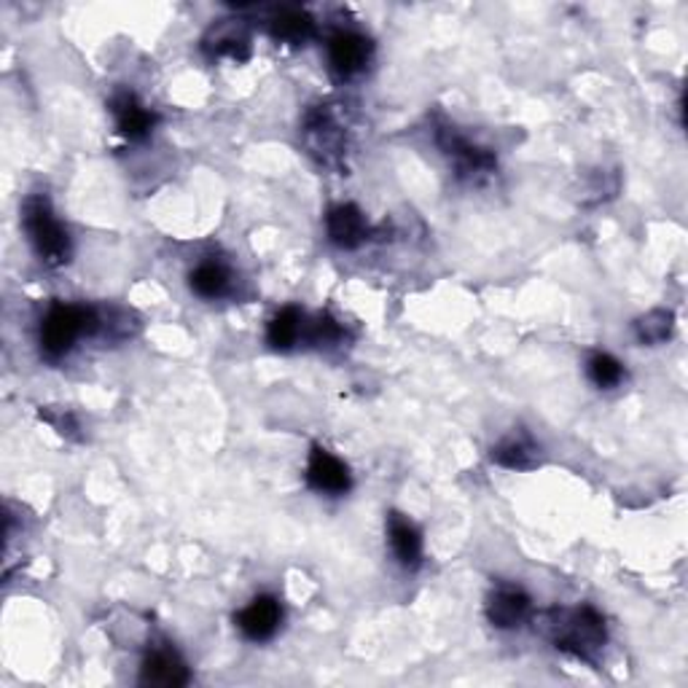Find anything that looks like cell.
<instances>
[{
	"mask_svg": "<svg viewBox=\"0 0 688 688\" xmlns=\"http://www.w3.org/2000/svg\"><path fill=\"white\" fill-rule=\"evenodd\" d=\"M530 597L517 586H500L489 594L487 619L498 629H514L527 619Z\"/></svg>",
	"mask_w": 688,
	"mask_h": 688,
	"instance_id": "12",
	"label": "cell"
},
{
	"mask_svg": "<svg viewBox=\"0 0 688 688\" xmlns=\"http://www.w3.org/2000/svg\"><path fill=\"white\" fill-rule=\"evenodd\" d=\"M493 460L498 465H503V468L527 471L541 463V454L538 447H535L527 436H511V439L500 441V444L493 449Z\"/></svg>",
	"mask_w": 688,
	"mask_h": 688,
	"instance_id": "14",
	"label": "cell"
},
{
	"mask_svg": "<svg viewBox=\"0 0 688 688\" xmlns=\"http://www.w3.org/2000/svg\"><path fill=\"white\" fill-rule=\"evenodd\" d=\"M40 417L46 419V423H51L55 425L57 430H60L62 436H68V439H79V434H75V430H79V425H75V419L70 417L68 412H51V410H40Z\"/></svg>",
	"mask_w": 688,
	"mask_h": 688,
	"instance_id": "22",
	"label": "cell"
},
{
	"mask_svg": "<svg viewBox=\"0 0 688 688\" xmlns=\"http://www.w3.org/2000/svg\"><path fill=\"white\" fill-rule=\"evenodd\" d=\"M673 325H675L673 312L651 310L649 315H643V318H638V323H634V336L643 344H662L669 340V334H673Z\"/></svg>",
	"mask_w": 688,
	"mask_h": 688,
	"instance_id": "19",
	"label": "cell"
},
{
	"mask_svg": "<svg viewBox=\"0 0 688 688\" xmlns=\"http://www.w3.org/2000/svg\"><path fill=\"white\" fill-rule=\"evenodd\" d=\"M140 684L156 688H178L189 684V667L173 649H154L140 669Z\"/></svg>",
	"mask_w": 688,
	"mask_h": 688,
	"instance_id": "8",
	"label": "cell"
},
{
	"mask_svg": "<svg viewBox=\"0 0 688 688\" xmlns=\"http://www.w3.org/2000/svg\"><path fill=\"white\" fill-rule=\"evenodd\" d=\"M371 57V40L366 35L353 33V31H342L336 33L334 38L329 40V60L331 68L336 73L344 75H355L366 68Z\"/></svg>",
	"mask_w": 688,
	"mask_h": 688,
	"instance_id": "7",
	"label": "cell"
},
{
	"mask_svg": "<svg viewBox=\"0 0 688 688\" xmlns=\"http://www.w3.org/2000/svg\"><path fill=\"white\" fill-rule=\"evenodd\" d=\"M97 329H100V318L90 307L57 305L46 312L44 323H40V349L49 358H62L81 336L95 334Z\"/></svg>",
	"mask_w": 688,
	"mask_h": 688,
	"instance_id": "3",
	"label": "cell"
},
{
	"mask_svg": "<svg viewBox=\"0 0 688 688\" xmlns=\"http://www.w3.org/2000/svg\"><path fill=\"white\" fill-rule=\"evenodd\" d=\"M305 336L315 344H331V342H340L342 340V325L336 323L331 315H320L315 323L307 325Z\"/></svg>",
	"mask_w": 688,
	"mask_h": 688,
	"instance_id": "21",
	"label": "cell"
},
{
	"mask_svg": "<svg viewBox=\"0 0 688 688\" xmlns=\"http://www.w3.org/2000/svg\"><path fill=\"white\" fill-rule=\"evenodd\" d=\"M307 138H310V149L325 162V165H334L342 156L344 132L340 130L334 116H331V110L325 108L312 110L310 119H307Z\"/></svg>",
	"mask_w": 688,
	"mask_h": 688,
	"instance_id": "11",
	"label": "cell"
},
{
	"mask_svg": "<svg viewBox=\"0 0 688 688\" xmlns=\"http://www.w3.org/2000/svg\"><path fill=\"white\" fill-rule=\"evenodd\" d=\"M110 110H114L116 127H119V132L127 140H143L156 124L154 110L145 108L132 92H119L110 100Z\"/></svg>",
	"mask_w": 688,
	"mask_h": 688,
	"instance_id": "10",
	"label": "cell"
},
{
	"mask_svg": "<svg viewBox=\"0 0 688 688\" xmlns=\"http://www.w3.org/2000/svg\"><path fill=\"white\" fill-rule=\"evenodd\" d=\"M436 140H439L441 151H444L449 159L454 162V167H458L460 175H471V178H474V175H484L495 167L493 151L471 143V140L465 135H460L454 127H439Z\"/></svg>",
	"mask_w": 688,
	"mask_h": 688,
	"instance_id": "4",
	"label": "cell"
},
{
	"mask_svg": "<svg viewBox=\"0 0 688 688\" xmlns=\"http://www.w3.org/2000/svg\"><path fill=\"white\" fill-rule=\"evenodd\" d=\"M305 331H307L305 315L296 310V307H285V310H280L275 318L270 320V325H266V342L275 349H290L301 336H305Z\"/></svg>",
	"mask_w": 688,
	"mask_h": 688,
	"instance_id": "15",
	"label": "cell"
},
{
	"mask_svg": "<svg viewBox=\"0 0 688 688\" xmlns=\"http://www.w3.org/2000/svg\"><path fill=\"white\" fill-rule=\"evenodd\" d=\"M189 285L197 296H202V299H221V296L229 294L232 275L224 264H218V261H205V264H200L191 272Z\"/></svg>",
	"mask_w": 688,
	"mask_h": 688,
	"instance_id": "16",
	"label": "cell"
},
{
	"mask_svg": "<svg viewBox=\"0 0 688 688\" xmlns=\"http://www.w3.org/2000/svg\"><path fill=\"white\" fill-rule=\"evenodd\" d=\"M325 229H329V240L344 250H353L369 240L366 215L355 205L331 207L329 215H325Z\"/></svg>",
	"mask_w": 688,
	"mask_h": 688,
	"instance_id": "9",
	"label": "cell"
},
{
	"mask_svg": "<svg viewBox=\"0 0 688 688\" xmlns=\"http://www.w3.org/2000/svg\"><path fill=\"white\" fill-rule=\"evenodd\" d=\"M235 621L245 638L253 640V643H264V640H270L277 632L280 621H283V608H280L275 597L261 594V597L250 600V605H245Z\"/></svg>",
	"mask_w": 688,
	"mask_h": 688,
	"instance_id": "6",
	"label": "cell"
},
{
	"mask_svg": "<svg viewBox=\"0 0 688 688\" xmlns=\"http://www.w3.org/2000/svg\"><path fill=\"white\" fill-rule=\"evenodd\" d=\"M207 49L215 55H229L235 60H245L248 57V35H245L237 25H218L210 31L205 38Z\"/></svg>",
	"mask_w": 688,
	"mask_h": 688,
	"instance_id": "18",
	"label": "cell"
},
{
	"mask_svg": "<svg viewBox=\"0 0 688 688\" xmlns=\"http://www.w3.org/2000/svg\"><path fill=\"white\" fill-rule=\"evenodd\" d=\"M22 224H25L31 245L38 259L49 266H62L70 261V235L66 226L57 221L55 210L44 194H33L22 207Z\"/></svg>",
	"mask_w": 688,
	"mask_h": 688,
	"instance_id": "2",
	"label": "cell"
},
{
	"mask_svg": "<svg viewBox=\"0 0 688 688\" xmlns=\"http://www.w3.org/2000/svg\"><path fill=\"white\" fill-rule=\"evenodd\" d=\"M388 535L395 559L410 570L419 568V562H423V538H419L417 527H414L410 519L401 514H390Z\"/></svg>",
	"mask_w": 688,
	"mask_h": 688,
	"instance_id": "13",
	"label": "cell"
},
{
	"mask_svg": "<svg viewBox=\"0 0 688 688\" xmlns=\"http://www.w3.org/2000/svg\"><path fill=\"white\" fill-rule=\"evenodd\" d=\"M307 482L318 493L344 495L349 484H353V476H349V468L336 454H331L323 447H312L310 463H307Z\"/></svg>",
	"mask_w": 688,
	"mask_h": 688,
	"instance_id": "5",
	"label": "cell"
},
{
	"mask_svg": "<svg viewBox=\"0 0 688 688\" xmlns=\"http://www.w3.org/2000/svg\"><path fill=\"white\" fill-rule=\"evenodd\" d=\"M541 629L559 651L592 659L605 645V621L594 608H559L541 619Z\"/></svg>",
	"mask_w": 688,
	"mask_h": 688,
	"instance_id": "1",
	"label": "cell"
},
{
	"mask_svg": "<svg viewBox=\"0 0 688 688\" xmlns=\"http://www.w3.org/2000/svg\"><path fill=\"white\" fill-rule=\"evenodd\" d=\"M586 375L594 384H597V388L610 390L624 379V366L614 358V355L597 353V355H592V358H589Z\"/></svg>",
	"mask_w": 688,
	"mask_h": 688,
	"instance_id": "20",
	"label": "cell"
},
{
	"mask_svg": "<svg viewBox=\"0 0 688 688\" xmlns=\"http://www.w3.org/2000/svg\"><path fill=\"white\" fill-rule=\"evenodd\" d=\"M312 16L301 9H283L272 20V35L285 44H305L312 35Z\"/></svg>",
	"mask_w": 688,
	"mask_h": 688,
	"instance_id": "17",
	"label": "cell"
}]
</instances>
